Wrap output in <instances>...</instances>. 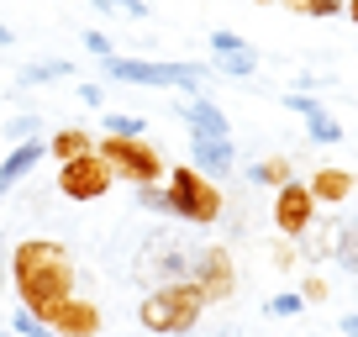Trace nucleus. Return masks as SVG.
I'll use <instances>...</instances> for the list:
<instances>
[{
    "label": "nucleus",
    "mask_w": 358,
    "mask_h": 337,
    "mask_svg": "<svg viewBox=\"0 0 358 337\" xmlns=\"http://www.w3.org/2000/svg\"><path fill=\"white\" fill-rule=\"evenodd\" d=\"M11 280H16V295H22L27 311H43L58 295H74V259H69L64 243L27 237L11 253Z\"/></svg>",
    "instance_id": "obj_1"
},
{
    "label": "nucleus",
    "mask_w": 358,
    "mask_h": 337,
    "mask_svg": "<svg viewBox=\"0 0 358 337\" xmlns=\"http://www.w3.org/2000/svg\"><path fill=\"white\" fill-rule=\"evenodd\" d=\"M274 264H280V269H290V264H295V248L280 243V248H274Z\"/></svg>",
    "instance_id": "obj_31"
},
{
    "label": "nucleus",
    "mask_w": 358,
    "mask_h": 337,
    "mask_svg": "<svg viewBox=\"0 0 358 337\" xmlns=\"http://www.w3.org/2000/svg\"><path fill=\"white\" fill-rule=\"evenodd\" d=\"M79 101H85V106H101L106 90H101V85H79Z\"/></svg>",
    "instance_id": "obj_30"
},
{
    "label": "nucleus",
    "mask_w": 358,
    "mask_h": 337,
    "mask_svg": "<svg viewBox=\"0 0 358 337\" xmlns=\"http://www.w3.org/2000/svg\"><path fill=\"white\" fill-rule=\"evenodd\" d=\"M353 190H358V174H353Z\"/></svg>",
    "instance_id": "obj_37"
},
{
    "label": "nucleus",
    "mask_w": 358,
    "mask_h": 337,
    "mask_svg": "<svg viewBox=\"0 0 358 337\" xmlns=\"http://www.w3.org/2000/svg\"><path fill=\"white\" fill-rule=\"evenodd\" d=\"M32 316L53 337H101V306L85 301V295H58V301H48L43 311H32Z\"/></svg>",
    "instance_id": "obj_7"
},
{
    "label": "nucleus",
    "mask_w": 358,
    "mask_h": 337,
    "mask_svg": "<svg viewBox=\"0 0 358 337\" xmlns=\"http://www.w3.org/2000/svg\"><path fill=\"white\" fill-rule=\"evenodd\" d=\"M301 295H274V301H268V316H295V311H301Z\"/></svg>",
    "instance_id": "obj_27"
},
{
    "label": "nucleus",
    "mask_w": 358,
    "mask_h": 337,
    "mask_svg": "<svg viewBox=\"0 0 358 337\" xmlns=\"http://www.w3.org/2000/svg\"><path fill=\"white\" fill-rule=\"evenodd\" d=\"M201 311H206V295L195 280H179V285H158V290L143 295L137 306V322L148 332H164V337H185L201 327Z\"/></svg>",
    "instance_id": "obj_2"
},
{
    "label": "nucleus",
    "mask_w": 358,
    "mask_h": 337,
    "mask_svg": "<svg viewBox=\"0 0 358 337\" xmlns=\"http://www.w3.org/2000/svg\"><path fill=\"white\" fill-rule=\"evenodd\" d=\"M11 43H16V32H11L6 22H0V48H11Z\"/></svg>",
    "instance_id": "obj_34"
},
{
    "label": "nucleus",
    "mask_w": 358,
    "mask_h": 337,
    "mask_svg": "<svg viewBox=\"0 0 358 337\" xmlns=\"http://www.w3.org/2000/svg\"><path fill=\"white\" fill-rule=\"evenodd\" d=\"M95 153L111 164V174H122L132 185H158V174H164V158L148 137H106Z\"/></svg>",
    "instance_id": "obj_6"
},
{
    "label": "nucleus",
    "mask_w": 358,
    "mask_h": 337,
    "mask_svg": "<svg viewBox=\"0 0 358 337\" xmlns=\"http://www.w3.org/2000/svg\"><path fill=\"white\" fill-rule=\"evenodd\" d=\"M169 216L195 227L222 222V190L206 180L201 168H169Z\"/></svg>",
    "instance_id": "obj_4"
},
{
    "label": "nucleus",
    "mask_w": 358,
    "mask_h": 337,
    "mask_svg": "<svg viewBox=\"0 0 358 337\" xmlns=\"http://www.w3.org/2000/svg\"><path fill=\"white\" fill-rule=\"evenodd\" d=\"M343 11L353 16V27H358V0H343Z\"/></svg>",
    "instance_id": "obj_35"
},
{
    "label": "nucleus",
    "mask_w": 358,
    "mask_h": 337,
    "mask_svg": "<svg viewBox=\"0 0 358 337\" xmlns=\"http://www.w3.org/2000/svg\"><path fill=\"white\" fill-rule=\"evenodd\" d=\"M195 285H201L206 306L211 301H227V295L237 290V274H232V253L227 248H201V259H195Z\"/></svg>",
    "instance_id": "obj_10"
},
{
    "label": "nucleus",
    "mask_w": 358,
    "mask_h": 337,
    "mask_svg": "<svg viewBox=\"0 0 358 337\" xmlns=\"http://www.w3.org/2000/svg\"><path fill=\"white\" fill-rule=\"evenodd\" d=\"M185 122H190V137H232V122H227L222 106H211L206 95L185 106Z\"/></svg>",
    "instance_id": "obj_13"
},
{
    "label": "nucleus",
    "mask_w": 358,
    "mask_h": 337,
    "mask_svg": "<svg viewBox=\"0 0 358 337\" xmlns=\"http://www.w3.org/2000/svg\"><path fill=\"white\" fill-rule=\"evenodd\" d=\"M195 259H201V243H190L185 232H153L143 243V253H137V280H143L148 290L179 285V280L195 274Z\"/></svg>",
    "instance_id": "obj_3"
},
{
    "label": "nucleus",
    "mask_w": 358,
    "mask_h": 337,
    "mask_svg": "<svg viewBox=\"0 0 358 337\" xmlns=\"http://www.w3.org/2000/svg\"><path fill=\"white\" fill-rule=\"evenodd\" d=\"M43 158V143L37 137H27V143H16L11 153H6V164H0V190H16V185L32 174V164Z\"/></svg>",
    "instance_id": "obj_12"
},
{
    "label": "nucleus",
    "mask_w": 358,
    "mask_h": 337,
    "mask_svg": "<svg viewBox=\"0 0 358 337\" xmlns=\"http://www.w3.org/2000/svg\"><path fill=\"white\" fill-rule=\"evenodd\" d=\"M285 111H295V116H311V111H322V106H316V95L295 90V95H285Z\"/></svg>",
    "instance_id": "obj_25"
},
{
    "label": "nucleus",
    "mask_w": 358,
    "mask_h": 337,
    "mask_svg": "<svg viewBox=\"0 0 358 337\" xmlns=\"http://www.w3.org/2000/svg\"><path fill=\"white\" fill-rule=\"evenodd\" d=\"M37 116H11V122H6V137H11V143H27V137H37Z\"/></svg>",
    "instance_id": "obj_23"
},
{
    "label": "nucleus",
    "mask_w": 358,
    "mask_h": 337,
    "mask_svg": "<svg viewBox=\"0 0 358 337\" xmlns=\"http://www.w3.org/2000/svg\"><path fill=\"white\" fill-rule=\"evenodd\" d=\"M258 6H268V0H258Z\"/></svg>",
    "instance_id": "obj_38"
},
{
    "label": "nucleus",
    "mask_w": 358,
    "mask_h": 337,
    "mask_svg": "<svg viewBox=\"0 0 358 337\" xmlns=\"http://www.w3.org/2000/svg\"><path fill=\"white\" fill-rule=\"evenodd\" d=\"M0 337H6V332H0Z\"/></svg>",
    "instance_id": "obj_39"
},
{
    "label": "nucleus",
    "mask_w": 358,
    "mask_h": 337,
    "mask_svg": "<svg viewBox=\"0 0 358 337\" xmlns=\"http://www.w3.org/2000/svg\"><path fill=\"white\" fill-rule=\"evenodd\" d=\"M343 0H301V16H337Z\"/></svg>",
    "instance_id": "obj_26"
},
{
    "label": "nucleus",
    "mask_w": 358,
    "mask_h": 337,
    "mask_svg": "<svg viewBox=\"0 0 358 337\" xmlns=\"http://www.w3.org/2000/svg\"><path fill=\"white\" fill-rule=\"evenodd\" d=\"M106 74L116 85H153V90H201L206 69L201 64H148V58H106Z\"/></svg>",
    "instance_id": "obj_5"
},
{
    "label": "nucleus",
    "mask_w": 358,
    "mask_h": 337,
    "mask_svg": "<svg viewBox=\"0 0 358 337\" xmlns=\"http://www.w3.org/2000/svg\"><path fill=\"white\" fill-rule=\"evenodd\" d=\"M95 11H101V16H116V11H122V16H137V22H148V16H153V11H148V0H95Z\"/></svg>",
    "instance_id": "obj_22"
},
{
    "label": "nucleus",
    "mask_w": 358,
    "mask_h": 337,
    "mask_svg": "<svg viewBox=\"0 0 358 337\" xmlns=\"http://www.w3.org/2000/svg\"><path fill=\"white\" fill-rule=\"evenodd\" d=\"M201 337H243V332H237V327L232 322H227V327H206V332Z\"/></svg>",
    "instance_id": "obj_32"
},
{
    "label": "nucleus",
    "mask_w": 358,
    "mask_h": 337,
    "mask_svg": "<svg viewBox=\"0 0 358 337\" xmlns=\"http://www.w3.org/2000/svg\"><path fill=\"white\" fill-rule=\"evenodd\" d=\"M306 137H311V143H343V127H337L332 111H311L306 116Z\"/></svg>",
    "instance_id": "obj_19"
},
{
    "label": "nucleus",
    "mask_w": 358,
    "mask_h": 337,
    "mask_svg": "<svg viewBox=\"0 0 358 337\" xmlns=\"http://www.w3.org/2000/svg\"><path fill=\"white\" fill-rule=\"evenodd\" d=\"M311 222H316V201H311V190L306 185H280L274 190V227H280V237H306L311 232Z\"/></svg>",
    "instance_id": "obj_9"
},
{
    "label": "nucleus",
    "mask_w": 358,
    "mask_h": 337,
    "mask_svg": "<svg viewBox=\"0 0 358 337\" xmlns=\"http://www.w3.org/2000/svg\"><path fill=\"white\" fill-rule=\"evenodd\" d=\"M101 127H106V137H143V116H127V111H106L101 116Z\"/></svg>",
    "instance_id": "obj_21"
},
{
    "label": "nucleus",
    "mask_w": 358,
    "mask_h": 337,
    "mask_svg": "<svg viewBox=\"0 0 358 337\" xmlns=\"http://www.w3.org/2000/svg\"><path fill=\"white\" fill-rule=\"evenodd\" d=\"M11 327H16V332H22V337H53V332H48V327H43V322H37V316H32V311H27V306H22V311H16V316H11Z\"/></svg>",
    "instance_id": "obj_24"
},
{
    "label": "nucleus",
    "mask_w": 358,
    "mask_h": 337,
    "mask_svg": "<svg viewBox=\"0 0 358 337\" xmlns=\"http://www.w3.org/2000/svg\"><path fill=\"white\" fill-rule=\"evenodd\" d=\"M285 6H290V11H301V0H285Z\"/></svg>",
    "instance_id": "obj_36"
},
{
    "label": "nucleus",
    "mask_w": 358,
    "mask_h": 337,
    "mask_svg": "<svg viewBox=\"0 0 358 337\" xmlns=\"http://www.w3.org/2000/svg\"><path fill=\"white\" fill-rule=\"evenodd\" d=\"M343 337H358V311H353V316H343Z\"/></svg>",
    "instance_id": "obj_33"
},
{
    "label": "nucleus",
    "mask_w": 358,
    "mask_h": 337,
    "mask_svg": "<svg viewBox=\"0 0 358 337\" xmlns=\"http://www.w3.org/2000/svg\"><path fill=\"white\" fill-rule=\"evenodd\" d=\"M111 185H116V174H111V164H106L101 153H79V158H69V164L58 168V190H64L69 201H101Z\"/></svg>",
    "instance_id": "obj_8"
},
{
    "label": "nucleus",
    "mask_w": 358,
    "mask_h": 337,
    "mask_svg": "<svg viewBox=\"0 0 358 337\" xmlns=\"http://www.w3.org/2000/svg\"><path fill=\"white\" fill-rule=\"evenodd\" d=\"M53 158L58 164H69V158H79V153H95V143H90V132H79V127H69V132H58L53 143Z\"/></svg>",
    "instance_id": "obj_17"
},
{
    "label": "nucleus",
    "mask_w": 358,
    "mask_h": 337,
    "mask_svg": "<svg viewBox=\"0 0 358 337\" xmlns=\"http://www.w3.org/2000/svg\"><path fill=\"white\" fill-rule=\"evenodd\" d=\"M190 168H201V174H227L232 168V137H190Z\"/></svg>",
    "instance_id": "obj_11"
},
{
    "label": "nucleus",
    "mask_w": 358,
    "mask_h": 337,
    "mask_svg": "<svg viewBox=\"0 0 358 337\" xmlns=\"http://www.w3.org/2000/svg\"><path fill=\"white\" fill-rule=\"evenodd\" d=\"M332 259H337V269L358 274V216H348V222L337 227V237H332Z\"/></svg>",
    "instance_id": "obj_15"
},
{
    "label": "nucleus",
    "mask_w": 358,
    "mask_h": 337,
    "mask_svg": "<svg viewBox=\"0 0 358 337\" xmlns=\"http://www.w3.org/2000/svg\"><path fill=\"white\" fill-rule=\"evenodd\" d=\"M216 69H222V74H232V79H248L258 69V53L248 43H237V48H227V53H216Z\"/></svg>",
    "instance_id": "obj_16"
},
{
    "label": "nucleus",
    "mask_w": 358,
    "mask_h": 337,
    "mask_svg": "<svg viewBox=\"0 0 358 337\" xmlns=\"http://www.w3.org/2000/svg\"><path fill=\"white\" fill-rule=\"evenodd\" d=\"M74 74V64H64V58H43V64H27L22 69V85H43V79H69Z\"/></svg>",
    "instance_id": "obj_20"
},
{
    "label": "nucleus",
    "mask_w": 358,
    "mask_h": 337,
    "mask_svg": "<svg viewBox=\"0 0 358 337\" xmlns=\"http://www.w3.org/2000/svg\"><path fill=\"white\" fill-rule=\"evenodd\" d=\"M85 48L95 58H111V37H106V32H85Z\"/></svg>",
    "instance_id": "obj_29"
},
{
    "label": "nucleus",
    "mask_w": 358,
    "mask_h": 337,
    "mask_svg": "<svg viewBox=\"0 0 358 337\" xmlns=\"http://www.w3.org/2000/svg\"><path fill=\"white\" fill-rule=\"evenodd\" d=\"M248 180H253V185H268V190H280V185H290V158H264V164L248 168Z\"/></svg>",
    "instance_id": "obj_18"
},
{
    "label": "nucleus",
    "mask_w": 358,
    "mask_h": 337,
    "mask_svg": "<svg viewBox=\"0 0 358 337\" xmlns=\"http://www.w3.org/2000/svg\"><path fill=\"white\" fill-rule=\"evenodd\" d=\"M306 190H311V201L343 206L348 195H353V174H348V168H316V174H311V185H306Z\"/></svg>",
    "instance_id": "obj_14"
},
{
    "label": "nucleus",
    "mask_w": 358,
    "mask_h": 337,
    "mask_svg": "<svg viewBox=\"0 0 358 337\" xmlns=\"http://www.w3.org/2000/svg\"><path fill=\"white\" fill-rule=\"evenodd\" d=\"M301 301H306V306H311V301H327V280H322V274H311V280L301 285Z\"/></svg>",
    "instance_id": "obj_28"
}]
</instances>
